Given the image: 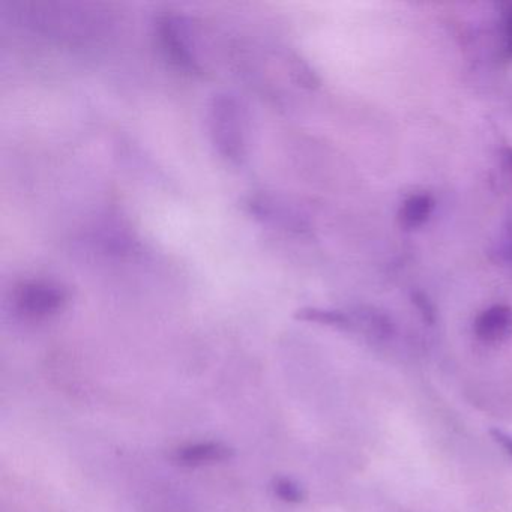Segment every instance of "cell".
<instances>
[{"label": "cell", "mask_w": 512, "mask_h": 512, "mask_svg": "<svg viewBox=\"0 0 512 512\" xmlns=\"http://www.w3.org/2000/svg\"><path fill=\"white\" fill-rule=\"evenodd\" d=\"M209 136L221 157L233 164L247 155V116L233 95L218 94L208 109Z\"/></svg>", "instance_id": "1"}, {"label": "cell", "mask_w": 512, "mask_h": 512, "mask_svg": "<svg viewBox=\"0 0 512 512\" xmlns=\"http://www.w3.org/2000/svg\"><path fill=\"white\" fill-rule=\"evenodd\" d=\"M13 299L19 313L32 319H43L59 313L65 307L68 290L53 281H25L16 287Z\"/></svg>", "instance_id": "2"}, {"label": "cell", "mask_w": 512, "mask_h": 512, "mask_svg": "<svg viewBox=\"0 0 512 512\" xmlns=\"http://www.w3.org/2000/svg\"><path fill=\"white\" fill-rule=\"evenodd\" d=\"M157 35L167 61L188 74L202 73V65L188 41L187 26L179 17L163 16L157 20Z\"/></svg>", "instance_id": "3"}, {"label": "cell", "mask_w": 512, "mask_h": 512, "mask_svg": "<svg viewBox=\"0 0 512 512\" xmlns=\"http://www.w3.org/2000/svg\"><path fill=\"white\" fill-rule=\"evenodd\" d=\"M475 334L482 343L499 344L512 335V308L494 305L475 322Z\"/></svg>", "instance_id": "4"}, {"label": "cell", "mask_w": 512, "mask_h": 512, "mask_svg": "<svg viewBox=\"0 0 512 512\" xmlns=\"http://www.w3.org/2000/svg\"><path fill=\"white\" fill-rule=\"evenodd\" d=\"M233 455L235 451L223 443L205 442L176 449L173 460L182 466H200V464L230 460Z\"/></svg>", "instance_id": "5"}, {"label": "cell", "mask_w": 512, "mask_h": 512, "mask_svg": "<svg viewBox=\"0 0 512 512\" xmlns=\"http://www.w3.org/2000/svg\"><path fill=\"white\" fill-rule=\"evenodd\" d=\"M434 200L428 194H415L401 206L400 221L406 229H416L427 223L433 214Z\"/></svg>", "instance_id": "6"}, {"label": "cell", "mask_w": 512, "mask_h": 512, "mask_svg": "<svg viewBox=\"0 0 512 512\" xmlns=\"http://www.w3.org/2000/svg\"><path fill=\"white\" fill-rule=\"evenodd\" d=\"M299 320L322 323V325L337 326V328L349 329L353 326V320L340 311L320 310V308H304L296 313Z\"/></svg>", "instance_id": "7"}, {"label": "cell", "mask_w": 512, "mask_h": 512, "mask_svg": "<svg viewBox=\"0 0 512 512\" xmlns=\"http://www.w3.org/2000/svg\"><path fill=\"white\" fill-rule=\"evenodd\" d=\"M272 490H274L275 496L280 497L284 502L299 503L305 497L304 490L296 482H293L292 479H275L274 484H272Z\"/></svg>", "instance_id": "8"}, {"label": "cell", "mask_w": 512, "mask_h": 512, "mask_svg": "<svg viewBox=\"0 0 512 512\" xmlns=\"http://www.w3.org/2000/svg\"><path fill=\"white\" fill-rule=\"evenodd\" d=\"M491 434H493L496 442L500 443V445H502L503 448L506 449V452H508L512 457V436H509V434L503 433V431L500 430H493L491 431Z\"/></svg>", "instance_id": "9"}, {"label": "cell", "mask_w": 512, "mask_h": 512, "mask_svg": "<svg viewBox=\"0 0 512 512\" xmlns=\"http://www.w3.org/2000/svg\"><path fill=\"white\" fill-rule=\"evenodd\" d=\"M506 31H508L509 46L512 47V10L509 13L508 20H506Z\"/></svg>", "instance_id": "10"}, {"label": "cell", "mask_w": 512, "mask_h": 512, "mask_svg": "<svg viewBox=\"0 0 512 512\" xmlns=\"http://www.w3.org/2000/svg\"><path fill=\"white\" fill-rule=\"evenodd\" d=\"M509 257L512 259V229H511V236H509Z\"/></svg>", "instance_id": "11"}, {"label": "cell", "mask_w": 512, "mask_h": 512, "mask_svg": "<svg viewBox=\"0 0 512 512\" xmlns=\"http://www.w3.org/2000/svg\"><path fill=\"white\" fill-rule=\"evenodd\" d=\"M506 160H508V167L512 170V152H509L508 157H506Z\"/></svg>", "instance_id": "12"}]
</instances>
